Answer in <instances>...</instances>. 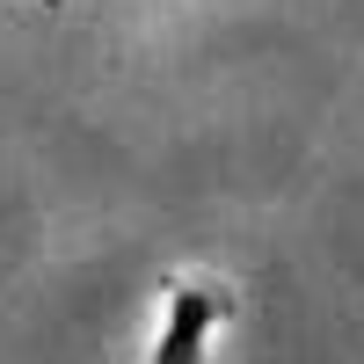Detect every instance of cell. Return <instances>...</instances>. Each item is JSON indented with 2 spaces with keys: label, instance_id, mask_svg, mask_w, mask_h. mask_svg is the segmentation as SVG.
<instances>
[{
  "label": "cell",
  "instance_id": "7a4b0ae2",
  "mask_svg": "<svg viewBox=\"0 0 364 364\" xmlns=\"http://www.w3.org/2000/svg\"><path fill=\"white\" fill-rule=\"evenodd\" d=\"M51 8H58V0H51Z\"/></svg>",
  "mask_w": 364,
  "mask_h": 364
},
{
  "label": "cell",
  "instance_id": "6da1fadb",
  "mask_svg": "<svg viewBox=\"0 0 364 364\" xmlns=\"http://www.w3.org/2000/svg\"><path fill=\"white\" fill-rule=\"evenodd\" d=\"M233 314H240L233 284H219V277H168L161 328H154V357H146V364H204L211 336H219Z\"/></svg>",
  "mask_w": 364,
  "mask_h": 364
}]
</instances>
